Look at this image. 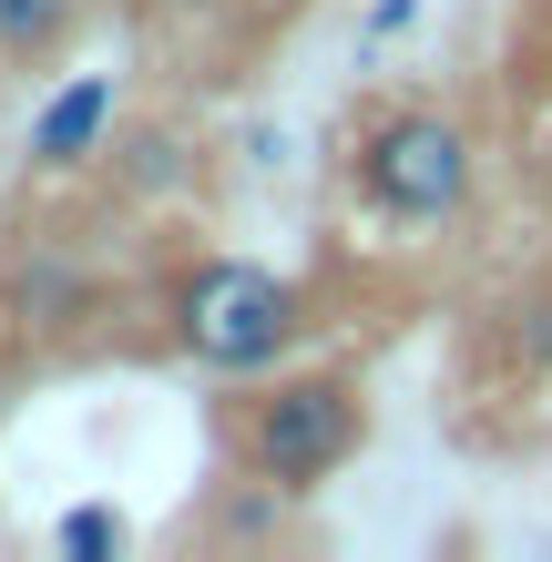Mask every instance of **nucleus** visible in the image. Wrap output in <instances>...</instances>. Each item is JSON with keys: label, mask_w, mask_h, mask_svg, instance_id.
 Masks as SVG:
<instances>
[{"label": "nucleus", "mask_w": 552, "mask_h": 562, "mask_svg": "<svg viewBox=\"0 0 552 562\" xmlns=\"http://www.w3.org/2000/svg\"><path fill=\"white\" fill-rule=\"evenodd\" d=\"M144 42H184L205 61H246L256 42H277L297 21V0H113Z\"/></svg>", "instance_id": "20e7f679"}, {"label": "nucleus", "mask_w": 552, "mask_h": 562, "mask_svg": "<svg viewBox=\"0 0 552 562\" xmlns=\"http://www.w3.org/2000/svg\"><path fill=\"white\" fill-rule=\"evenodd\" d=\"M225 450H236V471L256 491H277V502H317L348 460L369 450V379L338 369V358H317V369H267V379H236V400H225Z\"/></svg>", "instance_id": "f257e3e1"}, {"label": "nucleus", "mask_w": 552, "mask_h": 562, "mask_svg": "<svg viewBox=\"0 0 552 562\" xmlns=\"http://www.w3.org/2000/svg\"><path fill=\"white\" fill-rule=\"evenodd\" d=\"M123 542V521L113 512H82V521H61V552H113Z\"/></svg>", "instance_id": "6e6552de"}, {"label": "nucleus", "mask_w": 552, "mask_h": 562, "mask_svg": "<svg viewBox=\"0 0 552 562\" xmlns=\"http://www.w3.org/2000/svg\"><path fill=\"white\" fill-rule=\"evenodd\" d=\"M103 11L113 0H0V72H52V61H72Z\"/></svg>", "instance_id": "39448f33"}, {"label": "nucleus", "mask_w": 552, "mask_h": 562, "mask_svg": "<svg viewBox=\"0 0 552 562\" xmlns=\"http://www.w3.org/2000/svg\"><path fill=\"white\" fill-rule=\"evenodd\" d=\"M471 175H481V144L461 113L440 103H388L369 113L359 154H348V184L379 225H450L471 205Z\"/></svg>", "instance_id": "7ed1b4c3"}, {"label": "nucleus", "mask_w": 552, "mask_h": 562, "mask_svg": "<svg viewBox=\"0 0 552 562\" xmlns=\"http://www.w3.org/2000/svg\"><path fill=\"white\" fill-rule=\"evenodd\" d=\"M103 123H113V72L61 82L52 103H42V123H31V164H42V175H72V164H92Z\"/></svg>", "instance_id": "423d86ee"}, {"label": "nucleus", "mask_w": 552, "mask_h": 562, "mask_svg": "<svg viewBox=\"0 0 552 562\" xmlns=\"http://www.w3.org/2000/svg\"><path fill=\"white\" fill-rule=\"evenodd\" d=\"M154 317H165V348L194 358L205 379H267L307 348L317 296L297 277L256 267V256H174L165 286H154Z\"/></svg>", "instance_id": "f03ea898"}, {"label": "nucleus", "mask_w": 552, "mask_h": 562, "mask_svg": "<svg viewBox=\"0 0 552 562\" xmlns=\"http://www.w3.org/2000/svg\"><path fill=\"white\" fill-rule=\"evenodd\" d=\"M11 307H21L31 327H52V338H61V327H82V317H92V277H82V267H61V256H42V267H21Z\"/></svg>", "instance_id": "0eeeda50"}]
</instances>
